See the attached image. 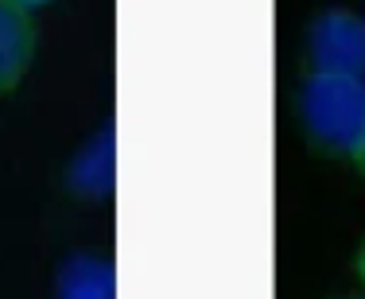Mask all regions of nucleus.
<instances>
[{"label": "nucleus", "instance_id": "7", "mask_svg": "<svg viewBox=\"0 0 365 299\" xmlns=\"http://www.w3.org/2000/svg\"><path fill=\"white\" fill-rule=\"evenodd\" d=\"M361 276H365V253H361Z\"/></svg>", "mask_w": 365, "mask_h": 299}, {"label": "nucleus", "instance_id": "8", "mask_svg": "<svg viewBox=\"0 0 365 299\" xmlns=\"http://www.w3.org/2000/svg\"><path fill=\"white\" fill-rule=\"evenodd\" d=\"M358 156H361V163H365V144H361V152H358Z\"/></svg>", "mask_w": 365, "mask_h": 299}, {"label": "nucleus", "instance_id": "3", "mask_svg": "<svg viewBox=\"0 0 365 299\" xmlns=\"http://www.w3.org/2000/svg\"><path fill=\"white\" fill-rule=\"evenodd\" d=\"M113 175H117V148H113V128L106 125L90 144L78 152V160L71 167V183L78 195H109L113 191Z\"/></svg>", "mask_w": 365, "mask_h": 299}, {"label": "nucleus", "instance_id": "1", "mask_svg": "<svg viewBox=\"0 0 365 299\" xmlns=\"http://www.w3.org/2000/svg\"><path fill=\"white\" fill-rule=\"evenodd\" d=\"M307 133L330 152H361L365 144V78L311 74L299 93Z\"/></svg>", "mask_w": 365, "mask_h": 299}, {"label": "nucleus", "instance_id": "2", "mask_svg": "<svg viewBox=\"0 0 365 299\" xmlns=\"http://www.w3.org/2000/svg\"><path fill=\"white\" fill-rule=\"evenodd\" d=\"M311 63L315 74L365 78V20L354 12H323L311 24Z\"/></svg>", "mask_w": 365, "mask_h": 299}, {"label": "nucleus", "instance_id": "4", "mask_svg": "<svg viewBox=\"0 0 365 299\" xmlns=\"http://www.w3.org/2000/svg\"><path fill=\"white\" fill-rule=\"evenodd\" d=\"M58 299H117L113 268L101 257H74L58 276Z\"/></svg>", "mask_w": 365, "mask_h": 299}, {"label": "nucleus", "instance_id": "6", "mask_svg": "<svg viewBox=\"0 0 365 299\" xmlns=\"http://www.w3.org/2000/svg\"><path fill=\"white\" fill-rule=\"evenodd\" d=\"M4 4H12V8H31V4H47V0H4Z\"/></svg>", "mask_w": 365, "mask_h": 299}, {"label": "nucleus", "instance_id": "5", "mask_svg": "<svg viewBox=\"0 0 365 299\" xmlns=\"http://www.w3.org/2000/svg\"><path fill=\"white\" fill-rule=\"evenodd\" d=\"M28 59H31L28 20L20 16V8L0 0V90L20 78V70L28 66Z\"/></svg>", "mask_w": 365, "mask_h": 299}]
</instances>
